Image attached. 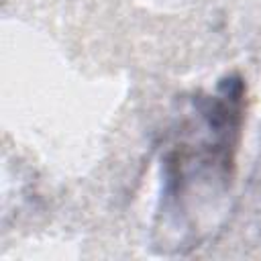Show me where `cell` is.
I'll return each mask as SVG.
<instances>
[{
  "instance_id": "6da1fadb",
  "label": "cell",
  "mask_w": 261,
  "mask_h": 261,
  "mask_svg": "<svg viewBox=\"0 0 261 261\" xmlns=\"http://www.w3.org/2000/svg\"><path fill=\"white\" fill-rule=\"evenodd\" d=\"M245 88L226 77L216 92L196 102V122L165 159V212L175 214L177 228L196 214V196H206L212 212L230 186V167L243 124Z\"/></svg>"
}]
</instances>
